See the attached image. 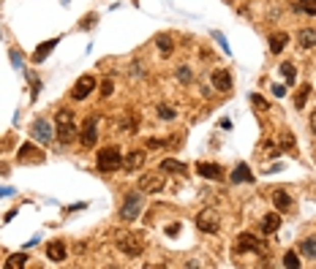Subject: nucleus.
I'll return each instance as SVG.
<instances>
[{
  "instance_id": "f257e3e1",
  "label": "nucleus",
  "mask_w": 316,
  "mask_h": 269,
  "mask_svg": "<svg viewBox=\"0 0 316 269\" xmlns=\"http://www.w3.org/2000/svg\"><path fill=\"white\" fill-rule=\"evenodd\" d=\"M96 166H98V171H104V174H112L117 169H123V153H120V147H115V144L101 147L98 150V158H96Z\"/></svg>"
},
{
  "instance_id": "f03ea898",
  "label": "nucleus",
  "mask_w": 316,
  "mask_h": 269,
  "mask_svg": "<svg viewBox=\"0 0 316 269\" xmlns=\"http://www.w3.org/2000/svg\"><path fill=\"white\" fill-rule=\"evenodd\" d=\"M55 125H58V139L60 144H71L76 139V123H74V114L68 109H58L55 114Z\"/></svg>"
},
{
  "instance_id": "7ed1b4c3",
  "label": "nucleus",
  "mask_w": 316,
  "mask_h": 269,
  "mask_svg": "<svg viewBox=\"0 0 316 269\" xmlns=\"http://www.w3.org/2000/svg\"><path fill=\"white\" fill-rule=\"evenodd\" d=\"M115 245H117V250H123L125 256H131V258L142 256V250H145V240H142L139 234H131V231L115 234Z\"/></svg>"
},
{
  "instance_id": "20e7f679",
  "label": "nucleus",
  "mask_w": 316,
  "mask_h": 269,
  "mask_svg": "<svg viewBox=\"0 0 316 269\" xmlns=\"http://www.w3.org/2000/svg\"><path fill=\"white\" fill-rule=\"evenodd\" d=\"M243 250H254L256 256H267V242L262 236H254V234H237L234 240V253H243Z\"/></svg>"
},
{
  "instance_id": "39448f33",
  "label": "nucleus",
  "mask_w": 316,
  "mask_h": 269,
  "mask_svg": "<svg viewBox=\"0 0 316 269\" xmlns=\"http://www.w3.org/2000/svg\"><path fill=\"white\" fill-rule=\"evenodd\" d=\"M142 196H145V193H137V191H131L128 196H125V201H123V207H120V218L123 220H128V223H131V220H137L139 218V212H142Z\"/></svg>"
},
{
  "instance_id": "423d86ee",
  "label": "nucleus",
  "mask_w": 316,
  "mask_h": 269,
  "mask_svg": "<svg viewBox=\"0 0 316 269\" xmlns=\"http://www.w3.org/2000/svg\"><path fill=\"white\" fill-rule=\"evenodd\" d=\"M137 185H139L142 193H161L164 191V174H161V169L150 171V174H142Z\"/></svg>"
},
{
  "instance_id": "0eeeda50",
  "label": "nucleus",
  "mask_w": 316,
  "mask_h": 269,
  "mask_svg": "<svg viewBox=\"0 0 316 269\" xmlns=\"http://www.w3.org/2000/svg\"><path fill=\"white\" fill-rule=\"evenodd\" d=\"M196 226H199L204 234H216L218 228H221L218 212H216V210H202L199 215H196Z\"/></svg>"
},
{
  "instance_id": "6e6552de",
  "label": "nucleus",
  "mask_w": 316,
  "mask_h": 269,
  "mask_svg": "<svg viewBox=\"0 0 316 269\" xmlns=\"http://www.w3.org/2000/svg\"><path fill=\"white\" fill-rule=\"evenodd\" d=\"M93 90H96V79H93L90 74H85V76L76 79L74 90H71V98H74V101H85Z\"/></svg>"
},
{
  "instance_id": "1a4fd4ad",
  "label": "nucleus",
  "mask_w": 316,
  "mask_h": 269,
  "mask_svg": "<svg viewBox=\"0 0 316 269\" xmlns=\"http://www.w3.org/2000/svg\"><path fill=\"white\" fill-rule=\"evenodd\" d=\"M17 158H19V163H44V150H38L33 141H25V144L19 147V153H17Z\"/></svg>"
},
{
  "instance_id": "9d476101",
  "label": "nucleus",
  "mask_w": 316,
  "mask_h": 269,
  "mask_svg": "<svg viewBox=\"0 0 316 269\" xmlns=\"http://www.w3.org/2000/svg\"><path fill=\"white\" fill-rule=\"evenodd\" d=\"M79 139H82V147H93L98 141V123H96V117H88V120H85Z\"/></svg>"
},
{
  "instance_id": "9b49d317",
  "label": "nucleus",
  "mask_w": 316,
  "mask_h": 269,
  "mask_svg": "<svg viewBox=\"0 0 316 269\" xmlns=\"http://www.w3.org/2000/svg\"><path fill=\"white\" fill-rule=\"evenodd\" d=\"M33 136H36L38 141H41V144H49L52 136H55V131H52L49 120H36V123H33Z\"/></svg>"
},
{
  "instance_id": "f8f14e48",
  "label": "nucleus",
  "mask_w": 316,
  "mask_h": 269,
  "mask_svg": "<svg viewBox=\"0 0 316 269\" xmlns=\"http://www.w3.org/2000/svg\"><path fill=\"white\" fill-rule=\"evenodd\" d=\"M142 163H145V150H131V153L123 158V171L134 174Z\"/></svg>"
},
{
  "instance_id": "ddd939ff",
  "label": "nucleus",
  "mask_w": 316,
  "mask_h": 269,
  "mask_svg": "<svg viewBox=\"0 0 316 269\" xmlns=\"http://www.w3.org/2000/svg\"><path fill=\"white\" fill-rule=\"evenodd\" d=\"M196 174L204 180H224V169H221L218 163H196Z\"/></svg>"
},
{
  "instance_id": "4468645a",
  "label": "nucleus",
  "mask_w": 316,
  "mask_h": 269,
  "mask_svg": "<svg viewBox=\"0 0 316 269\" xmlns=\"http://www.w3.org/2000/svg\"><path fill=\"white\" fill-rule=\"evenodd\" d=\"M213 87H216V90L218 93H229V90H232V76H229L226 74V71H221V68H216V71H213Z\"/></svg>"
},
{
  "instance_id": "2eb2a0df",
  "label": "nucleus",
  "mask_w": 316,
  "mask_h": 269,
  "mask_svg": "<svg viewBox=\"0 0 316 269\" xmlns=\"http://www.w3.org/2000/svg\"><path fill=\"white\" fill-rule=\"evenodd\" d=\"M229 180H232L234 185H240V183H254V171H251L246 163H237V166H234V171H232V177H229Z\"/></svg>"
},
{
  "instance_id": "dca6fc26",
  "label": "nucleus",
  "mask_w": 316,
  "mask_h": 269,
  "mask_svg": "<svg viewBox=\"0 0 316 269\" xmlns=\"http://www.w3.org/2000/svg\"><path fill=\"white\" fill-rule=\"evenodd\" d=\"M273 204H275V210H278V212L292 207V196H289L286 188H275V191H273Z\"/></svg>"
},
{
  "instance_id": "f3484780",
  "label": "nucleus",
  "mask_w": 316,
  "mask_h": 269,
  "mask_svg": "<svg viewBox=\"0 0 316 269\" xmlns=\"http://www.w3.org/2000/svg\"><path fill=\"white\" fill-rule=\"evenodd\" d=\"M58 41H60V38H49V41L38 44V49L33 52V57H30V60H33V63H44V60H46V54H49V52L55 49V46H58Z\"/></svg>"
},
{
  "instance_id": "a211bd4d",
  "label": "nucleus",
  "mask_w": 316,
  "mask_h": 269,
  "mask_svg": "<svg viewBox=\"0 0 316 269\" xmlns=\"http://www.w3.org/2000/svg\"><path fill=\"white\" fill-rule=\"evenodd\" d=\"M281 228V215L278 212H267V215L262 218V231L265 234H275Z\"/></svg>"
},
{
  "instance_id": "6ab92c4d",
  "label": "nucleus",
  "mask_w": 316,
  "mask_h": 269,
  "mask_svg": "<svg viewBox=\"0 0 316 269\" xmlns=\"http://www.w3.org/2000/svg\"><path fill=\"white\" fill-rule=\"evenodd\" d=\"M46 258H52V261H66V245L63 242H49L46 245Z\"/></svg>"
},
{
  "instance_id": "aec40b11",
  "label": "nucleus",
  "mask_w": 316,
  "mask_h": 269,
  "mask_svg": "<svg viewBox=\"0 0 316 269\" xmlns=\"http://www.w3.org/2000/svg\"><path fill=\"white\" fill-rule=\"evenodd\" d=\"M158 169H161V171H169V174H183V171H186V163H183V161H175V158H164Z\"/></svg>"
},
{
  "instance_id": "412c9836",
  "label": "nucleus",
  "mask_w": 316,
  "mask_h": 269,
  "mask_svg": "<svg viewBox=\"0 0 316 269\" xmlns=\"http://www.w3.org/2000/svg\"><path fill=\"white\" fill-rule=\"evenodd\" d=\"M308 96H311V84H300L297 93H295V109H305Z\"/></svg>"
},
{
  "instance_id": "4be33fe9",
  "label": "nucleus",
  "mask_w": 316,
  "mask_h": 269,
  "mask_svg": "<svg viewBox=\"0 0 316 269\" xmlns=\"http://www.w3.org/2000/svg\"><path fill=\"white\" fill-rule=\"evenodd\" d=\"M297 41H300V46H305V49H311V46H316V30H313V27H305V30H300Z\"/></svg>"
},
{
  "instance_id": "5701e85b",
  "label": "nucleus",
  "mask_w": 316,
  "mask_h": 269,
  "mask_svg": "<svg viewBox=\"0 0 316 269\" xmlns=\"http://www.w3.org/2000/svg\"><path fill=\"white\" fill-rule=\"evenodd\" d=\"M286 41H289V36H283V33H275V36H270V52H273V54L283 52V46H286Z\"/></svg>"
},
{
  "instance_id": "b1692460",
  "label": "nucleus",
  "mask_w": 316,
  "mask_h": 269,
  "mask_svg": "<svg viewBox=\"0 0 316 269\" xmlns=\"http://www.w3.org/2000/svg\"><path fill=\"white\" fill-rule=\"evenodd\" d=\"M155 44H158V49H161L164 54H172V49H175V44H172V38L167 36V33H161L155 38Z\"/></svg>"
},
{
  "instance_id": "393cba45",
  "label": "nucleus",
  "mask_w": 316,
  "mask_h": 269,
  "mask_svg": "<svg viewBox=\"0 0 316 269\" xmlns=\"http://www.w3.org/2000/svg\"><path fill=\"white\" fill-rule=\"evenodd\" d=\"M297 11L313 17V14H316V0H297Z\"/></svg>"
},
{
  "instance_id": "a878e982",
  "label": "nucleus",
  "mask_w": 316,
  "mask_h": 269,
  "mask_svg": "<svg viewBox=\"0 0 316 269\" xmlns=\"http://www.w3.org/2000/svg\"><path fill=\"white\" fill-rule=\"evenodd\" d=\"M281 74L286 76V79H289V84H292V82L297 79V68L292 66V63H281Z\"/></svg>"
},
{
  "instance_id": "bb28decb",
  "label": "nucleus",
  "mask_w": 316,
  "mask_h": 269,
  "mask_svg": "<svg viewBox=\"0 0 316 269\" xmlns=\"http://www.w3.org/2000/svg\"><path fill=\"white\" fill-rule=\"evenodd\" d=\"M25 264H28V256H25V253H14V256L9 258V266H14V269H22Z\"/></svg>"
},
{
  "instance_id": "cd10ccee",
  "label": "nucleus",
  "mask_w": 316,
  "mask_h": 269,
  "mask_svg": "<svg viewBox=\"0 0 316 269\" xmlns=\"http://www.w3.org/2000/svg\"><path fill=\"white\" fill-rule=\"evenodd\" d=\"M158 117H161V120H175V117H177V112H175L172 106L161 104V106H158Z\"/></svg>"
},
{
  "instance_id": "c85d7f7f",
  "label": "nucleus",
  "mask_w": 316,
  "mask_h": 269,
  "mask_svg": "<svg viewBox=\"0 0 316 269\" xmlns=\"http://www.w3.org/2000/svg\"><path fill=\"white\" fill-rule=\"evenodd\" d=\"M300 250L305 253V256H311V258H316V240H305L303 245H300Z\"/></svg>"
},
{
  "instance_id": "c756f323",
  "label": "nucleus",
  "mask_w": 316,
  "mask_h": 269,
  "mask_svg": "<svg viewBox=\"0 0 316 269\" xmlns=\"http://www.w3.org/2000/svg\"><path fill=\"white\" fill-rule=\"evenodd\" d=\"M283 266H292V269H297L300 266V258H297V253H286V256H283Z\"/></svg>"
},
{
  "instance_id": "7c9ffc66",
  "label": "nucleus",
  "mask_w": 316,
  "mask_h": 269,
  "mask_svg": "<svg viewBox=\"0 0 316 269\" xmlns=\"http://www.w3.org/2000/svg\"><path fill=\"white\" fill-rule=\"evenodd\" d=\"M281 147H283V150H292V153H295V136H292L289 131L281 136Z\"/></svg>"
},
{
  "instance_id": "2f4dec72",
  "label": "nucleus",
  "mask_w": 316,
  "mask_h": 269,
  "mask_svg": "<svg viewBox=\"0 0 316 269\" xmlns=\"http://www.w3.org/2000/svg\"><path fill=\"white\" fill-rule=\"evenodd\" d=\"M112 90H115V82H112V79H107V82H101V96H104V98H109V96H112Z\"/></svg>"
},
{
  "instance_id": "473e14b6",
  "label": "nucleus",
  "mask_w": 316,
  "mask_h": 269,
  "mask_svg": "<svg viewBox=\"0 0 316 269\" xmlns=\"http://www.w3.org/2000/svg\"><path fill=\"white\" fill-rule=\"evenodd\" d=\"M251 104H254L256 109H262V112L267 109V101H265L262 96H259V93H254V96H251Z\"/></svg>"
},
{
  "instance_id": "72a5a7b5",
  "label": "nucleus",
  "mask_w": 316,
  "mask_h": 269,
  "mask_svg": "<svg viewBox=\"0 0 316 269\" xmlns=\"http://www.w3.org/2000/svg\"><path fill=\"white\" fill-rule=\"evenodd\" d=\"M147 147L150 150H155V147L161 150V147H167V141H164V139H147Z\"/></svg>"
},
{
  "instance_id": "f704fd0d",
  "label": "nucleus",
  "mask_w": 316,
  "mask_h": 269,
  "mask_svg": "<svg viewBox=\"0 0 316 269\" xmlns=\"http://www.w3.org/2000/svg\"><path fill=\"white\" fill-rule=\"evenodd\" d=\"M213 38H216V41L221 44V49H224V52L229 54V44H226V38H224V36H221V33H213Z\"/></svg>"
},
{
  "instance_id": "c9c22d12",
  "label": "nucleus",
  "mask_w": 316,
  "mask_h": 269,
  "mask_svg": "<svg viewBox=\"0 0 316 269\" xmlns=\"http://www.w3.org/2000/svg\"><path fill=\"white\" fill-rule=\"evenodd\" d=\"M273 96H275V98H283V96H286V87H283V84H275V87H273Z\"/></svg>"
},
{
  "instance_id": "e433bc0d",
  "label": "nucleus",
  "mask_w": 316,
  "mask_h": 269,
  "mask_svg": "<svg viewBox=\"0 0 316 269\" xmlns=\"http://www.w3.org/2000/svg\"><path fill=\"white\" fill-rule=\"evenodd\" d=\"M177 79H183V82H191V71H188V68H180V71H177Z\"/></svg>"
},
{
  "instance_id": "4c0bfd02",
  "label": "nucleus",
  "mask_w": 316,
  "mask_h": 269,
  "mask_svg": "<svg viewBox=\"0 0 316 269\" xmlns=\"http://www.w3.org/2000/svg\"><path fill=\"white\" fill-rule=\"evenodd\" d=\"M177 231H180V223H169V226H167V234H169V236L177 234Z\"/></svg>"
},
{
  "instance_id": "58836bf2",
  "label": "nucleus",
  "mask_w": 316,
  "mask_h": 269,
  "mask_svg": "<svg viewBox=\"0 0 316 269\" xmlns=\"http://www.w3.org/2000/svg\"><path fill=\"white\" fill-rule=\"evenodd\" d=\"M218 128H224V131H232V120H226V117H224V120L218 123Z\"/></svg>"
},
{
  "instance_id": "ea45409f",
  "label": "nucleus",
  "mask_w": 316,
  "mask_h": 269,
  "mask_svg": "<svg viewBox=\"0 0 316 269\" xmlns=\"http://www.w3.org/2000/svg\"><path fill=\"white\" fill-rule=\"evenodd\" d=\"M11 60H14V68H19V66H22V57H19V52H11Z\"/></svg>"
},
{
  "instance_id": "a19ab883",
  "label": "nucleus",
  "mask_w": 316,
  "mask_h": 269,
  "mask_svg": "<svg viewBox=\"0 0 316 269\" xmlns=\"http://www.w3.org/2000/svg\"><path fill=\"white\" fill-rule=\"evenodd\" d=\"M17 191H14V188H0V199H3V196H14Z\"/></svg>"
},
{
  "instance_id": "79ce46f5",
  "label": "nucleus",
  "mask_w": 316,
  "mask_h": 269,
  "mask_svg": "<svg viewBox=\"0 0 316 269\" xmlns=\"http://www.w3.org/2000/svg\"><path fill=\"white\" fill-rule=\"evenodd\" d=\"M308 125H311V131L316 133V112H311V123H308Z\"/></svg>"
},
{
  "instance_id": "37998d69",
  "label": "nucleus",
  "mask_w": 316,
  "mask_h": 269,
  "mask_svg": "<svg viewBox=\"0 0 316 269\" xmlns=\"http://www.w3.org/2000/svg\"><path fill=\"white\" fill-rule=\"evenodd\" d=\"M224 3H229V6H232V3H234V0H224Z\"/></svg>"
}]
</instances>
